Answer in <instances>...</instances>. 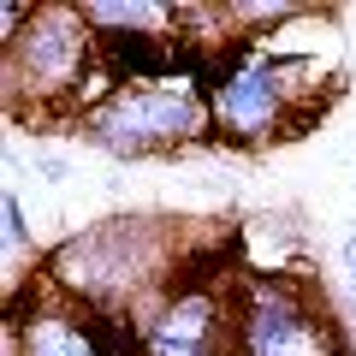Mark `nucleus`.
<instances>
[{"label":"nucleus","instance_id":"obj_1","mask_svg":"<svg viewBox=\"0 0 356 356\" xmlns=\"http://www.w3.org/2000/svg\"><path fill=\"white\" fill-rule=\"evenodd\" d=\"M303 18L280 24L261 42H238L208 65V113H214V143L226 149H273L285 137H303L327 102L339 95V30L321 42H297Z\"/></svg>","mask_w":356,"mask_h":356},{"label":"nucleus","instance_id":"obj_2","mask_svg":"<svg viewBox=\"0 0 356 356\" xmlns=\"http://www.w3.org/2000/svg\"><path fill=\"white\" fill-rule=\"evenodd\" d=\"M196 243L178 220H154V214H119V220H95V226L72 232L65 243L48 250L42 280L54 291H65L72 303L95 309V315L131 321L149 297H161L166 285L196 261Z\"/></svg>","mask_w":356,"mask_h":356},{"label":"nucleus","instance_id":"obj_3","mask_svg":"<svg viewBox=\"0 0 356 356\" xmlns=\"http://www.w3.org/2000/svg\"><path fill=\"white\" fill-rule=\"evenodd\" d=\"M0 83H6L13 119L77 125L113 89V72H107V48L89 30L83 6L48 0L30 13V24L18 36L0 42Z\"/></svg>","mask_w":356,"mask_h":356},{"label":"nucleus","instance_id":"obj_4","mask_svg":"<svg viewBox=\"0 0 356 356\" xmlns=\"http://www.w3.org/2000/svg\"><path fill=\"white\" fill-rule=\"evenodd\" d=\"M77 131L89 149L113 161H154V154H184L196 143H214L208 65H178L161 77H113V89L77 119Z\"/></svg>","mask_w":356,"mask_h":356},{"label":"nucleus","instance_id":"obj_5","mask_svg":"<svg viewBox=\"0 0 356 356\" xmlns=\"http://www.w3.org/2000/svg\"><path fill=\"white\" fill-rule=\"evenodd\" d=\"M232 344L238 356H350L344 309L309 273L238 267L232 285Z\"/></svg>","mask_w":356,"mask_h":356},{"label":"nucleus","instance_id":"obj_6","mask_svg":"<svg viewBox=\"0 0 356 356\" xmlns=\"http://www.w3.org/2000/svg\"><path fill=\"white\" fill-rule=\"evenodd\" d=\"M232 285L238 273L220 250H202L161 297L131 315L143 356H238L232 344Z\"/></svg>","mask_w":356,"mask_h":356},{"label":"nucleus","instance_id":"obj_7","mask_svg":"<svg viewBox=\"0 0 356 356\" xmlns=\"http://www.w3.org/2000/svg\"><path fill=\"white\" fill-rule=\"evenodd\" d=\"M6 356H143L131 321L95 315L36 280L6 303Z\"/></svg>","mask_w":356,"mask_h":356},{"label":"nucleus","instance_id":"obj_8","mask_svg":"<svg viewBox=\"0 0 356 356\" xmlns=\"http://www.w3.org/2000/svg\"><path fill=\"white\" fill-rule=\"evenodd\" d=\"M83 18L102 42H172L184 48V6L178 0H83Z\"/></svg>","mask_w":356,"mask_h":356},{"label":"nucleus","instance_id":"obj_9","mask_svg":"<svg viewBox=\"0 0 356 356\" xmlns=\"http://www.w3.org/2000/svg\"><path fill=\"white\" fill-rule=\"evenodd\" d=\"M30 166H36V172L48 178V184H65V178H72V161H65L60 149H48V143H36V154H30Z\"/></svg>","mask_w":356,"mask_h":356},{"label":"nucleus","instance_id":"obj_10","mask_svg":"<svg viewBox=\"0 0 356 356\" xmlns=\"http://www.w3.org/2000/svg\"><path fill=\"white\" fill-rule=\"evenodd\" d=\"M339 273H344V285L356 291V226L339 232Z\"/></svg>","mask_w":356,"mask_h":356}]
</instances>
